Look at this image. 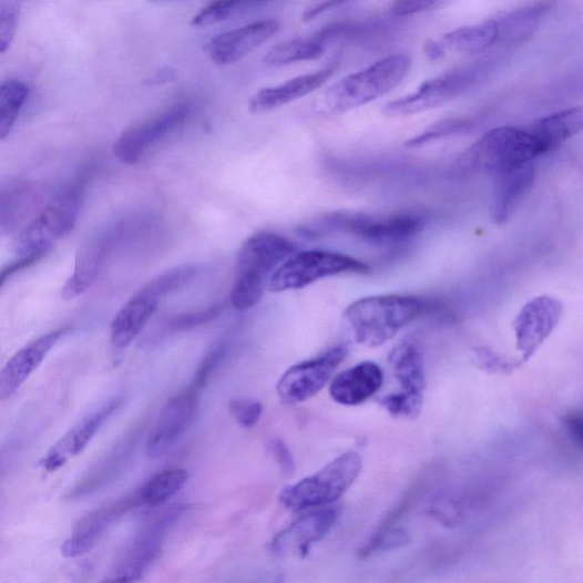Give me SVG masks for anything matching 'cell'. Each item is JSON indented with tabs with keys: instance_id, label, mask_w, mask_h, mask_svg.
<instances>
[{
	"instance_id": "6da1fadb",
	"label": "cell",
	"mask_w": 583,
	"mask_h": 583,
	"mask_svg": "<svg viewBox=\"0 0 583 583\" xmlns=\"http://www.w3.org/2000/svg\"><path fill=\"white\" fill-rule=\"evenodd\" d=\"M296 252L294 243L275 233L260 232L248 237L236 260L231 294L233 307L243 311L257 306L269 287V279Z\"/></svg>"
},
{
	"instance_id": "7a4b0ae2",
	"label": "cell",
	"mask_w": 583,
	"mask_h": 583,
	"mask_svg": "<svg viewBox=\"0 0 583 583\" xmlns=\"http://www.w3.org/2000/svg\"><path fill=\"white\" fill-rule=\"evenodd\" d=\"M410 68L408 55H389L327 89L317 111L325 115H337L378 100L399 86Z\"/></svg>"
},
{
	"instance_id": "3957f363",
	"label": "cell",
	"mask_w": 583,
	"mask_h": 583,
	"mask_svg": "<svg viewBox=\"0 0 583 583\" xmlns=\"http://www.w3.org/2000/svg\"><path fill=\"white\" fill-rule=\"evenodd\" d=\"M426 307L421 299L415 297H368L351 304L344 314V320L357 344L378 348L421 316Z\"/></svg>"
},
{
	"instance_id": "277c9868",
	"label": "cell",
	"mask_w": 583,
	"mask_h": 583,
	"mask_svg": "<svg viewBox=\"0 0 583 583\" xmlns=\"http://www.w3.org/2000/svg\"><path fill=\"white\" fill-rule=\"evenodd\" d=\"M361 469V456L356 451L345 452L316 474L284 489L280 503L298 512L335 505L355 483Z\"/></svg>"
},
{
	"instance_id": "5b68a950",
	"label": "cell",
	"mask_w": 583,
	"mask_h": 583,
	"mask_svg": "<svg viewBox=\"0 0 583 583\" xmlns=\"http://www.w3.org/2000/svg\"><path fill=\"white\" fill-rule=\"evenodd\" d=\"M543 155L528 129L499 127L484 134L466 154L468 170L494 177L534 161Z\"/></svg>"
},
{
	"instance_id": "8992f818",
	"label": "cell",
	"mask_w": 583,
	"mask_h": 583,
	"mask_svg": "<svg viewBox=\"0 0 583 583\" xmlns=\"http://www.w3.org/2000/svg\"><path fill=\"white\" fill-rule=\"evenodd\" d=\"M498 64L495 59L480 61L427 80L418 91L388 103L383 112L388 116H409L434 110L477 85Z\"/></svg>"
},
{
	"instance_id": "52a82bcc",
	"label": "cell",
	"mask_w": 583,
	"mask_h": 583,
	"mask_svg": "<svg viewBox=\"0 0 583 583\" xmlns=\"http://www.w3.org/2000/svg\"><path fill=\"white\" fill-rule=\"evenodd\" d=\"M81 191L79 185L62 187L19 235L16 252L19 256L52 248L54 242L68 236L79 215Z\"/></svg>"
},
{
	"instance_id": "ba28073f",
	"label": "cell",
	"mask_w": 583,
	"mask_h": 583,
	"mask_svg": "<svg viewBox=\"0 0 583 583\" xmlns=\"http://www.w3.org/2000/svg\"><path fill=\"white\" fill-rule=\"evenodd\" d=\"M184 507L166 510L151 520L112 564L102 583H137L161 553L163 539L184 513Z\"/></svg>"
},
{
	"instance_id": "9c48e42d",
	"label": "cell",
	"mask_w": 583,
	"mask_h": 583,
	"mask_svg": "<svg viewBox=\"0 0 583 583\" xmlns=\"http://www.w3.org/2000/svg\"><path fill=\"white\" fill-rule=\"evenodd\" d=\"M370 268L362 262L352 257L320 252L300 253L290 257L274 274L269 289L274 294H280L285 290L304 288L319 279L338 276L341 274H360L367 275Z\"/></svg>"
},
{
	"instance_id": "30bf717a",
	"label": "cell",
	"mask_w": 583,
	"mask_h": 583,
	"mask_svg": "<svg viewBox=\"0 0 583 583\" xmlns=\"http://www.w3.org/2000/svg\"><path fill=\"white\" fill-rule=\"evenodd\" d=\"M428 217L421 213H401L383 218L364 214L337 213L323 221L324 229L355 235L375 245L407 241L419 235L427 226Z\"/></svg>"
},
{
	"instance_id": "8fae6325",
	"label": "cell",
	"mask_w": 583,
	"mask_h": 583,
	"mask_svg": "<svg viewBox=\"0 0 583 583\" xmlns=\"http://www.w3.org/2000/svg\"><path fill=\"white\" fill-rule=\"evenodd\" d=\"M348 352L346 347H337L315 359L287 369L277 385L280 400L287 405H296L318 395L344 362Z\"/></svg>"
},
{
	"instance_id": "7c38bea8",
	"label": "cell",
	"mask_w": 583,
	"mask_h": 583,
	"mask_svg": "<svg viewBox=\"0 0 583 583\" xmlns=\"http://www.w3.org/2000/svg\"><path fill=\"white\" fill-rule=\"evenodd\" d=\"M187 114L188 106L178 104L136 123L117 137L114 155L123 163H137L152 144L180 127Z\"/></svg>"
},
{
	"instance_id": "4fadbf2b",
	"label": "cell",
	"mask_w": 583,
	"mask_h": 583,
	"mask_svg": "<svg viewBox=\"0 0 583 583\" xmlns=\"http://www.w3.org/2000/svg\"><path fill=\"white\" fill-rule=\"evenodd\" d=\"M563 315L562 304L552 297H538L528 303L514 320L516 348L528 361L551 337Z\"/></svg>"
},
{
	"instance_id": "5bb4252c",
	"label": "cell",
	"mask_w": 583,
	"mask_h": 583,
	"mask_svg": "<svg viewBox=\"0 0 583 583\" xmlns=\"http://www.w3.org/2000/svg\"><path fill=\"white\" fill-rule=\"evenodd\" d=\"M340 515L338 507L306 511L272 541L270 550L276 555L298 554L306 556L315 544L335 528Z\"/></svg>"
},
{
	"instance_id": "9a60e30c",
	"label": "cell",
	"mask_w": 583,
	"mask_h": 583,
	"mask_svg": "<svg viewBox=\"0 0 583 583\" xmlns=\"http://www.w3.org/2000/svg\"><path fill=\"white\" fill-rule=\"evenodd\" d=\"M142 505L140 491H136L121 501L83 516L74 525L71 536L63 544L62 555L72 559L88 554L119 519Z\"/></svg>"
},
{
	"instance_id": "2e32d148",
	"label": "cell",
	"mask_w": 583,
	"mask_h": 583,
	"mask_svg": "<svg viewBox=\"0 0 583 583\" xmlns=\"http://www.w3.org/2000/svg\"><path fill=\"white\" fill-rule=\"evenodd\" d=\"M198 395L186 390L165 402L146 442V454L157 458L168 451L192 425Z\"/></svg>"
},
{
	"instance_id": "e0dca14e",
	"label": "cell",
	"mask_w": 583,
	"mask_h": 583,
	"mask_svg": "<svg viewBox=\"0 0 583 583\" xmlns=\"http://www.w3.org/2000/svg\"><path fill=\"white\" fill-rule=\"evenodd\" d=\"M279 28L280 24L275 20L249 23L218 34L205 47V51L218 65L233 64L267 43Z\"/></svg>"
},
{
	"instance_id": "ac0fdd59",
	"label": "cell",
	"mask_w": 583,
	"mask_h": 583,
	"mask_svg": "<svg viewBox=\"0 0 583 583\" xmlns=\"http://www.w3.org/2000/svg\"><path fill=\"white\" fill-rule=\"evenodd\" d=\"M122 399L116 398L88 418L75 425L65 433L41 460V467L52 473L63 468L71 458L83 452L111 416L120 408Z\"/></svg>"
},
{
	"instance_id": "d6986e66",
	"label": "cell",
	"mask_w": 583,
	"mask_h": 583,
	"mask_svg": "<svg viewBox=\"0 0 583 583\" xmlns=\"http://www.w3.org/2000/svg\"><path fill=\"white\" fill-rule=\"evenodd\" d=\"M67 330V327H61L39 337L20 349L7 362L0 371V399L8 400L18 392L34 370L43 364Z\"/></svg>"
},
{
	"instance_id": "ffe728a7",
	"label": "cell",
	"mask_w": 583,
	"mask_h": 583,
	"mask_svg": "<svg viewBox=\"0 0 583 583\" xmlns=\"http://www.w3.org/2000/svg\"><path fill=\"white\" fill-rule=\"evenodd\" d=\"M340 65L339 60L331 61L316 72L296 76L275 88H267L256 93L248 102L253 113H265L279 109L314 93L325 85Z\"/></svg>"
},
{
	"instance_id": "44dd1931",
	"label": "cell",
	"mask_w": 583,
	"mask_h": 583,
	"mask_svg": "<svg viewBox=\"0 0 583 583\" xmlns=\"http://www.w3.org/2000/svg\"><path fill=\"white\" fill-rule=\"evenodd\" d=\"M385 381L382 368L372 361H364L338 375L329 393L344 406H358L377 395Z\"/></svg>"
},
{
	"instance_id": "7402d4cb",
	"label": "cell",
	"mask_w": 583,
	"mask_h": 583,
	"mask_svg": "<svg viewBox=\"0 0 583 583\" xmlns=\"http://www.w3.org/2000/svg\"><path fill=\"white\" fill-rule=\"evenodd\" d=\"M160 299L143 287L115 315L111 325V344L116 352L126 350L141 335L157 309Z\"/></svg>"
},
{
	"instance_id": "603a6c76",
	"label": "cell",
	"mask_w": 583,
	"mask_h": 583,
	"mask_svg": "<svg viewBox=\"0 0 583 583\" xmlns=\"http://www.w3.org/2000/svg\"><path fill=\"white\" fill-rule=\"evenodd\" d=\"M142 429H135L123 438L100 463L83 477L70 492V498L93 493L115 479L132 460L141 439Z\"/></svg>"
},
{
	"instance_id": "cb8c5ba5",
	"label": "cell",
	"mask_w": 583,
	"mask_h": 583,
	"mask_svg": "<svg viewBox=\"0 0 583 583\" xmlns=\"http://www.w3.org/2000/svg\"><path fill=\"white\" fill-rule=\"evenodd\" d=\"M541 152L549 154L583 132V106L541 117L526 127Z\"/></svg>"
},
{
	"instance_id": "d4e9b609",
	"label": "cell",
	"mask_w": 583,
	"mask_h": 583,
	"mask_svg": "<svg viewBox=\"0 0 583 583\" xmlns=\"http://www.w3.org/2000/svg\"><path fill=\"white\" fill-rule=\"evenodd\" d=\"M536 175L535 163L495 176L492 217L498 224L510 219L516 206L532 187Z\"/></svg>"
},
{
	"instance_id": "484cf974",
	"label": "cell",
	"mask_w": 583,
	"mask_h": 583,
	"mask_svg": "<svg viewBox=\"0 0 583 583\" xmlns=\"http://www.w3.org/2000/svg\"><path fill=\"white\" fill-rule=\"evenodd\" d=\"M443 52L481 54L492 48L502 49V33L495 18L463 27L444 34L439 41Z\"/></svg>"
},
{
	"instance_id": "4316f807",
	"label": "cell",
	"mask_w": 583,
	"mask_h": 583,
	"mask_svg": "<svg viewBox=\"0 0 583 583\" xmlns=\"http://www.w3.org/2000/svg\"><path fill=\"white\" fill-rule=\"evenodd\" d=\"M108 247V242L103 237L92 239L81 246L76 256L74 273L62 288L64 300L78 298L94 284L101 272Z\"/></svg>"
},
{
	"instance_id": "83f0119b",
	"label": "cell",
	"mask_w": 583,
	"mask_h": 583,
	"mask_svg": "<svg viewBox=\"0 0 583 583\" xmlns=\"http://www.w3.org/2000/svg\"><path fill=\"white\" fill-rule=\"evenodd\" d=\"M389 361L400 393L425 400L426 370L421 352L411 344H401L392 350Z\"/></svg>"
},
{
	"instance_id": "f1b7e54d",
	"label": "cell",
	"mask_w": 583,
	"mask_h": 583,
	"mask_svg": "<svg viewBox=\"0 0 583 583\" xmlns=\"http://www.w3.org/2000/svg\"><path fill=\"white\" fill-rule=\"evenodd\" d=\"M325 52V37L299 38L284 41L265 55L264 62L269 67H283L292 63L311 61Z\"/></svg>"
},
{
	"instance_id": "f546056e",
	"label": "cell",
	"mask_w": 583,
	"mask_h": 583,
	"mask_svg": "<svg viewBox=\"0 0 583 583\" xmlns=\"http://www.w3.org/2000/svg\"><path fill=\"white\" fill-rule=\"evenodd\" d=\"M188 479L190 473L185 469H172L156 474L139 490L143 505H164L187 484Z\"/></svg>"
},
{
	"instance_id": "4dcf8cb0",
	"label": "cell",
	"mask_w": 583,
	"mask_h": 583,
	"mask_svg": "<svg viewBox=\"0 0 583 583\" xmlns=\"http://www.w3.org/2000/svg\"><path fill=\"white\" fill-rule=\"evenodd\" d=\"M29 90L22 81L8 80L0 88V139L6 140L12 132L23 108Z\"/></svg>"
},
{
	"instance_id": "1f68e13d",
	"label": "cell",
	"mask_w": 583,
	"mask_h": 583,
	"mask_svg": "<svg viewBox=\"0 0 583 583\" xmlns=\"http://www.w3.org/2000/svg\"><path fill=\"white\" fill-rule=\"evenodd\" d=\"M264 2H242V0H225L203 8L191 21L195 28L215 25L241 14L265 7Z\"/></svg>"
},
{
	"instance_id": "d6a6232c",
	"label": "cell",
	"mask_w": 583,
	"mask_h": 583,
	"mask_svg": "<svg viewBox=\"0 0 583 583\" xmlns=\"http://www.w3.org/2000/svg\"><path fill=\"white\" fill-rule=\"evenodd\" d=\"M35 200L38 195L25 184L3 191L2 201H9V205H2V229H12L20 221H23L35 204Z\"/></svg>"
},
{
	"instance_id": "836d02e7",
	"label": "cell",
	"mask_w": 583,
	"mask_h": 583,
	"mask_svg": "<svg viewBox=\"0 0 583 583\" xmlns=\"http://www.w3.org/2000/svg\"><path fill=\"white\" fill-rule=\"evenodd\" d=\"M224 310L223 304L213 305L202 310H195L191 313L180 314L166 319L162 323L156 339L177 335V333L187 331L207 323L214 321L222 315Z\"/></svg>"
},
{
	"instance_id": "e575fe53",
	"label": "cell",
	"mask_w": 583,
	"mask_h": 583,
	"mask_svg": "<svg viewBox=\"0 0 583 583\" xmlns=\"http://www.w3.org/2000/svg\"><path fill=\"white\" fill-rule=\"evenodd\" d=\"M200 269L195 265L172 268L153 278L144 288L161 300L193 282L198 276Z\"/></svg>"
},
{
	"instance_id": "d590c367",
	"label": "cell",
	"mask_w": 583,
	"mask_h": 583,
	"mask_svg": "<svg viewBox=\"0 0 583 583\" xmlns=\"http://www.w3.org/2000/svg\"><path fill=\"white\" fill-rule=\"evenodd\" d=\"M410 543L409 533L402 528L378 529L359 551L361 559L382 554Z\"/></svg>"
},
{
	"instance_id": "8d00e7d4",
	"label": "cell",
	"mask_w": 583,
	"mask_h": 583,
	"mask_svg": "<svg viewBox=\"0 0 583 583\" xmlns=\"http://www.w3.org/2000/svg\"><path fill=\"white\" fill-rule=\"evenodd\" d=\"M472 120L469 119H448L433 124L422 134L410 139L406 149H419L440 139L452 136L471 130Z\"/></svg>"
},
{
	"instance_id": "74e56055",
	"label": "cell",
	"mask_w": 583,
	"mask_h": 583,
	"mask_svg": "<svg viewBox=\"0 0 583 583\" xmlns=\"http://www.w3.org/2000/svg\"><path fill=\"white\" fill-rule=\"evenodd\" d=\"M227 352L225 344H218L205 354L201 360L188 390L198 395L211 382L219 369Z\"/></svg>"
},
{
	"instance_id": "f35d334b",
	"label": "cell",
	"mask_w": 583,
	"mask_h": 583,
	"mask_svg": "<svg viewBox=\"0 0 583 583\" xmlns=\"http://www.w3.org/2000/svg\"><path fill=\"white\" fill-rule=\"evenodd\" d=\"M379 402L393 418L415 420L421 413L425 400L398 392L381 398Z\"/></svg>"
},
{
	"instance_id": "ab89813d",
	"label": "cell",
	"mask_w": 583,
	"mask_h": 583,
	"mask_svg": "<svg viewBox=\"0 0 583 583\" xmlns=\"http://www.w3.org/2000/svg\"><path fill=\"white\" fill-rule=\"evenodd\" d=\"M229 409L233 418L242 428L252 429L259 422L264 407L258 400L234 399L229 402Z\"/></svg>"
},
{
	"instance_id": "60d3db41",
	"label": "cell",
	"mask_w": 583,
	"mask_h": 583,
	"mask_svg": "<svg viewBox=\"0 0 583 583\" xmlns=\"http://www.w3.org/2000/svg\"><path fill=\"white\" fill-rule=\"evenodd\" d=\"M18 22V4L2 2L0 4V53H6L12 44Z\"/></svg>"
},
{
	"instance_id": "b9f144b4",
	"label": "cell",
	"mask_w": 583,
	"mask_h": 583,
	"mask_svg": "<svg viewBox=\"0 0 583 583\" xmlns=\"http://www.w3.org/2000/svg\"><path fill=\"white\" fill-rule=\"evenodd\" d=\"M52 248L39 249L32 254L19 256L18 259L9 264L3 268L2 274H0V285L4 286L8 279H10L16 274L33 266L41 259L45 258Z\"/></svg>"
},
{
	"instance_id": "7bdbcfd3",
	"label": "cell",
	"mask_w": 583,
	"mask_h": 583,
	"mask_svg": "<svg viewBox=\"0 0 583 583\" xmlns=\"http://www.w3.org/2000/svg\"><path fill=\"white\" fill-rule=\"evenodd\" d=\"M269 451L285 474L289 475L295 472L296 463L294 454L290 453L288 447L283 440L278 438L273 439L269 442Z\"/></svg>"
},
{
	"instance_id": "ee69618b",
	"label": "cell",
	"mask_w": 583,
	"mask_h": 583,
	"mask_svg": "<svg viewBox=\"0 0 583 583\" xmlns=\"http://www.w3.org/2000/svg\"><path fill=\"white\" fill-rule=\"evenodd\" d=\"M439 6L432 0H402L393 3L391 11L397 17H407L429 11Z\"/></svg>"
},
{
	"instance_id": "f6af8a7d",
	"label": "cell",
	"mask_w": 583,
	"mask_h": 583,
	"mask_svg": "<svg viewBox=\"0 0 583 583\" xmlns=\"http://www.w3.org/2000/svg\"><path fill=\"white\" fill-rule=\"evenodd\" d=\"M564 426L572 440L583 447V410L567 415Z\"/></svg>"
},
{
	"instance_id": "bcb514c9",
	"label": "cell",
	"mask_w": 583,
	"mask_h": 583,
	"mask_svg": "<svg viewBox=\"0 0 583 583\" xmlns=\"http://www.w3.org/2000/svg\"><path fill=\"white\" fill-rule=\"evenodd\" d=\"M478 359L481 362L482 368L492 370H510L519 366V364H512L501 358H498L493 354L484 349L478 351Z\"/></svg>"
},
{
	"instance_id": "7dc6e473",
	"label": "cell",
	"mask_w": 583,
	"mask_h": 583,
	"mask_svg": "<svg viewBox=\"0 0 583 583\" xmlns=\"http://www.w3.org/2000/svg\"><path fill=\"white\" fill-rule=\"evenodd\" d=\"M340 6H344L342 2H327V3H321L319 6H316L314 7L313 9H309L305 16H304V20L305 21H311L314 20L315 18H317L318 16H320L321 13L328 11V10H331V9H335L337 7H340Z\"/></svg>"
},
{
	"instance_id": "c3c4849f",
	"label": "cell",
	"mask_w": 583,
	"mask_h": 583,
	"mask_svg": "<svg viewBox=\"0 0 583 583\" xmlns=\"http://www.w3.org/2000/svg\"><path fill=\"white\" fill-rule=\"evenodd\" d=\"M254 583H284V576L283 575H277V576H275L272 580L263 581V582H254Z\"/></svg>"
}]
</instances>
